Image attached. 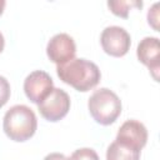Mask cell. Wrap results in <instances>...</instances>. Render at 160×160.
<instances>
[{
    "instance_id": "9a60e30c",
    "label": "cell",
    "mask_w": 160,
    "mask_h": 160,
    "mask_svg": "<svg viewBox=\"0 0 160 160\" xmlns=\"http://www.w3.org/2000/svg\"><path fill=\"white\" fill-rule=\"evenodd\" d=\"M44 160H70L69 158H66L64 154H61V152H50V154H48L45 158H44Z\"/></svg>"
},
{
    "instance_id": "2e32d148",
    "label": "cell",
    "mask_w": 160,
    "mask_h": 160,
    "mask_svg": "<svg viewBox=\"0 0 160 160\" xmlns=\"http://www.w3.org/2000/svg\"><path fill=\"white\" fill-rule=\"evenodd\" d=\"M4 46H5V40H4V35L0 32V54L1 51L4 50Z\"/></svg>"
},
{
    "instance_id": "9c48e42d",
    "label": "cell",
    "mask_w": 160,
    "mask_h": 160,
    "mask_svg": "<svg viewBox=\"0 0 160 160\" xmlns=\"http://www.w3.org/2000/svg\"><path fill=\"white\" fill-rule=\"evenodd\" d=\"M115 140L130 144L141 150L148 142V130L145 125L138 120H126L119 128Z\"/></svg>"
},
{
    "instance_id": "6da1fadb",
    "label": "cell",
    "mask_w": 160,
    "mask_h": 160,
    "mask_svg": "<svg viewBox=\"0 0 160 160\" xmlns=\"http://www.w3.org/2000/svg\"><path fill=\"white\" fill-rule=\"evenodd\" d=\"M56 74L62 82L81 92L95 88L101 79V72L98 65L81 58H74L62 65H58Z\"/></svg>"
},
{
    "instance_id": "30bf717a",
    "label": "cell",
    "mask_w": 160,
    "mask_h": 160,
    "mask_svg": "<svg viewBox=\"0 0 160 160\" xmlns=\"http://www.w3.org/2000/svg\"><path fill=\"white\" fill-rule=\"evenodd\" d=\"M140 152L136 146L114 140L106 150V160H140Z\"/></svg>"
},
{
    "instance_id": "277c9868",
    "label": "cell",
    "mask_w": 160,
    "mask_h": 160,
    "mask_svg": "<svg viewBox=\"0 0 160 160\" xmlns=\"http://www.w3.org/2000/svg\"><path fill=\"white\" fill-rule=\"evenodd\" d=\"M40 115L51 122L59 121L66 116L70 110V96L66 91L59 88H54L51 92L38 104Z\"/></svg>"
},
{
    "instance_id": "5b68a950",
    "label": "cell",
    "mask_w": 160,
    "mask_h": 160,
    "mask_svg": "<svg viewBox=\"0 0 160 160\" xmlns=\"http://www.w3.org/2000/svg\"><path fill=\"white\" fill-rule=\"evenodd\" d=\"M100 42L102 50L108 55L121 58L128 54L131 45V38L124 28L111 25L102 30L100 35Z\"/></svg>"
},
{
    "instance_id": "ba28073f",
    "label": "cell",
    "mask_w": 160,
    "mask_h": 160,
    "mask_svg": "<svg viewBox=\"0 0 160 160\" xmlns=\"http://www.w3.org/2000/svg\"><path fill=\"white\" fill-rule=\"evenodd\" d=\"M136 55L140 62H142L150 70L152 78L159 81L160 71V42L155 36H146L139 44Z\"/></svg>"
},
{
    "instance_id": "e0dca14e",
    "label": "cell",
    "mask_w": 160,
    "mask_h": 160,
    "mask_svg": "<svg viewBox=\"0 0 160 160\" xmlns=\"http://www.w3.org/2000/svg\"><path fill=\"white\" fill-rule=\"evenodd\" d=\"M5 5H6V2H5L4 0H0V15L2 14V11H4V8H5Z\"/></svg>"
},
{
    "instance_id": "7a4b0ae2",
    "label": "cell",
    "mask_w": 160,
    "mask_h": 160,
    "mask_svg": "<svg viewBox=\"0 0 160 160\" xmlns=\"http://www.w3.org/2000/svg\"><path fill=\"white\" fill-rule=\"evenodd\" d=\"M2 129L10 140L18 142L26 141L34 136L38 129L36 115L26 105H14L4 115Z\"/></svg>"
},
{
    "instance_id": "8992f818",
    "label": "cell",
    "mask_w": 160,
    "mask_h": 160,
    "mask_svg": "<svg viewBox=\"0 0 160 160\" xmlns=\"http://www.w3.org/2000/svg\"><path fill=\"white\" fill-rule=\"evenodd\" d=\"M76 45L74 39L66 32L55 34L46 45V55L50 61L62 65L75 58Z\"/></svg>"
},
{
    "instance_id": "5bb4252c",
    "label": "cell",
    "mask_w": 160,
    "mask_h": 160,
    "mask_svg": "<svg viewBox=\"0 0 160 160\" xmlns=\"http://www.w3.org/2000/svg\"><path fill=\"white\" fill-rule=\"evenodd\" d=\"M148 22L155 31H159V2L152 4V6L149 9Z\"/></svg>"
},
{
    "instance_id": "3957f363",
    "label": "cell",
    "mask_w": 160,
    "mask_h": 160,
    "mask_svg": "<svg viewBox=\"0 0 160 160\" xmlns=\"http://www.w3.org/2000/svg\"><path fill=\"white\" fill-rule=\"evenodd\" d=\"M89 112L100 125H110L116 121L121 114V100L108 88L95 90L88 101Z\"/></svg>"
},
{
    "instance_id": "4fadbf2b",
    "label": "cell",
    "mask_w": 160,
    "mask_h": 160,
    "mask_svg": "<svg viewBox=\"0 0 160 160\" xmlns=\"http://www.w3.org/2000/svg\"><path fill=\"white\" fill-rule=\"evenodd\" d=\"M10 84L6 80V78H4L2 75H0V108H2L8 100L10 99Z\"/></svg>"
},
{
    "instance_id": "8fae6325",
    "label": "cell",
    "mask_w": 160,
    "mask_h": 160,
    "mask_svg": "<svg viewBox=\"0 0 160 160\" xmlns=\"http://www.w3.org/2000/svg\"><path fill=\"white\" fill-rule=\"evenodd\" d=\"M108 6L111 10V12L116 16L120 18H128L129 16V11L131 8H141L142 6V1H138V0H109L108 1Z\"/></svg>"
},
{
    "instance_id": "52a82bcc",
    "label": "cell",
    "mask_w": 160,
    "mask_h": 160,
    "mask_svg": "<svg viewBox=\"0 0 160 160\" xmlns=\"http://www.w3.org/2000/svg\"><path fill=\"white\" fill-rule=\"evenodd\" d=\"M54 89L51 76L42 70L30 72L24 80V92L26 98L35 104L42 101Z\"/></svg>"
},
{
    "instance_id": "7c38bea8",
    "label": "cell",
    "mask_w": 160,
    "mask_h": 160,
    "mask_svg": "<svg viewBox=\"0 0 160 160\" xmlns=\"http://www.w3.org/2000/svg\"><path fill=\"white\" fill-rule=\"evenodd\" d=\"M69 159L70 160H100L98 152L91 148L78 149L71 154V156Z\"/></svg>"
}]
</instances>
